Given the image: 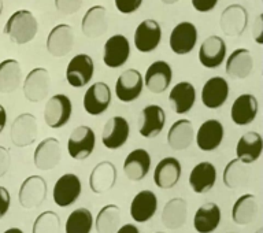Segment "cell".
Instances as JSON below:
<instances>
[{
  "mask_svg": "<svg viewBox=\"0 0 263 233\" xmlns=\"http://www.w3.org/2000/svg\"><path fill=\"white\" fill-rule=\"evenodd\" d=\"M61 232V218L57 213L47 210L33 222L32 233H59Z\"/></svg>",
  "mask_w": 263,
  "mask_h": 233,
  "instance_id": "41",
  "label": "cell"
},
{
  "mask_svg": "<svg viewBox=\"0 0 263 233\" xmlns=\"http://www.w3.org/2000/svg\"><path fill=\"white\" fill-rule=\"evenodd\" d=\"M144 78L139 70L127 69L119 74L115 82V96L119 102L132 103L141 96Z\"/></svg>",
  "mask_w": 263,
  "mask_h": 233,
  "instance_id": "8",
  "label": "cell"
},
{
  "mask_svg": "<svg viewBox=\"0 0 263 233\" xmlns=\"http://www.w3.org/2000/svg\"><path fill=\"white\" fill-rule=\"evenodd\" d=\"M22 84V67L15 59L0 62V94H12Z\"/></svg>",
  "mask_w": 263,
  "mask_h": 233,
  "instance_id": "37",
  "label": "cell"
},
{
  "mask_svg": "<svg viewBox=\"0 0 263 233\" xmlns=\"http://www.w3.org/2000/svg\"><path fill=\"white\" fill-rule=\"evenodd\" d=\"M229 98V84L225 78L215 76L209 78L201 89V103L210 110H217Z\"/></svg>",
  "mask_w": 263,
  "mask_h": 233,
  "instance_id": "22",
  "label": "cell"
},
{
  "mask_svg": "<svg viewBox=\"0 0 263 233\" xmlns=\"http://www.w3.org/2000/svg\"><path fill=\"white\" fill-rule=\"evenodd\" d=\"M252 32H254L255 41H256L258 44H263V15L262 14H259V15L256 16V21H255Z\"/></svg>",
  "mask_w": 263,
  "mask_h": 233,
  "instance_id": "47",
  "label": "cell"
},
{
  "mask_svg": "<svg viewBox=\"0 0 263 233\" xmlns=\"http://www.w3.org/2000/svg\"><path fill=\"white\" fill-rule=\"evenodd\" d=\"M74 47V30L67 24L53 26L47 37V51L53 58H63Z\"/></svg>",
  "mask_w": 263,
  "mask_h": 233,
  "instance_id": "18",
  "label": "cell"
},
{
  "mask_svg": "<svg viewBox=\"0 0 263 233\" xmlns=\"http://www.w3.org/2000/svg\"><path fill=\"white\" fill-rule=\"evenodd\" d=\"M258 199L252 193H246L234 202L232 207V220L240 226L250 225L258 216Z\"/></svg>",
  "mask_w": 263,
  "mask_h": 233,
  "instance_id": "36",
  "label": "cell"
},
{
  "mask_svg": "<svg viewBox=\"0 0 263 233\" xmlns=\"http://www.w3.org/2000/svg\"><path fill=\"white\" fill-rule=\"evenodd\" d=\"M143 2L144 0H114L115 7L123 15H129L137 11L141 7Z\"/></svg>",
  "mask_w": 263,
  "mask_h": 233,
  "instance_id": "43",
  "label": "cell"
},
{
  "mask_svg": "<svg viewBox=\"0 0 263 233\" xmlns=\"http://www.w3.org/2000/svg\"><path fill=\"white\" fill-rule=\"evenodd\" d=\"M222 220V213L217 203H205L196 210L193 216V228L197 233H213Z\"/></svg>",
  "mask_w": 263,
  "mask_h": 233,
  "instance_id": "34",
  "label": "cell"
},
{
  "mask_svg": "<svg viewBox=\"0 0 263 233\" xmlns=\"http://www.w3.org/2000/svg\"><path fill=\"white\" fill-rule=\"evenodd\" d=\"M226 74L233 80H246L254 71V58L250 49L237 48L226 59Z\"/></svg>",
  "mask_w": 263,
  "mask_h": 233,
  "instance_id": "27",
  "label": "cell"
},
{
  "mask_svg": "<svg viewBox=\"0 0 263 233\" xmlns=\"http://www.w3.org/2000/svg\"><path fill=\"white\" fill-rule=\"evenodd\" d=\"M112 94H111L110 86L106 82L99 81L95 82L85 91L84 94V110L92 117L104 114L107 109L111 106Z\"/></svg>",
  "mask_w": 263,
  "mask_h": 233,
  "instance_id": "11",
  "label": "cell"
},
{
  "mask_svg": "<svg viewBox=\"0 0 263 233\" xmlns=\"http://www.w3.org/2000/svg\"><path fill=\"white\" fill-rule=\"evenodd\" d=\"M228 233H234V232H228Z\"/></svg>",
  "mask_w": 263,
  "mask_h": 233,
  "instance_id": "55",
  "label": "cell"
},
{
  "mask_svg": "<svg viewBox=\"0 0 263 233\" xmlns=\"http://www.w3.org/2000/svg\"><path fill=\"white\" fill-rule=\"evenodd\" d=\"M25 98L30 103L43 102L51 89V76L45 67H34L25 77L24 85Z\"/></svg>",
  "mask_w": 263,
  "mask_h": 233,
  "instance_id": "6",
  "label": "cell"
},
{
  "mask_svg": "<svg viewBox=\"0 0 263 233\" xmlns=\"http://www.w3.org/2000/svg\"><path fill=\"white\" fill-rule=\"evenodd\" d=\"M226 51L225 40L217 34H211L199 48V62L205 69H218L225 62Z\"/></svg>",
  "mask_w": 263,
  "mask_h": 233,
  "instance_id": "20",
  "label": "cell"
},
{
  "mask_svg": "<svg viewBox=\"0 0 263 233\" xmlns=\"http://www.w3.org/2000/svg\"><path fill=\"white\" fill-rule=\"evenodd\" d=\"M223 184L230 189L238 188L240 185H244L248 180V170L247 165L242 164L240 159H232L223 169L222 176Z\"/></svg>",
  "mask_w": 263,
  "mask_h": 233,
  "instance_id": "40",
  "label": "cell"
},
{
  "mask_svg": "<svg viewBox=\"0 0 263 233\" xmlns=\"http://www.w3.org/2000/svg\"><path fill=\"white\" fill-rule=\"evenodd\" d=\"M84 0H55V7L62 15H73L82 7Z\"/></svg>",
  "mask_w": 263,
  "mask_h": 233,
  "instance_id": "42",
  "label": "cell"
},
{
  "mask_svg": "<svg viewBox=\"0 0 263 233\" xmlns=\"http://www.w3.org/2000/svg\"><path fill=\"white\" fill-rule=\"evenodd\" d=\"M37 135H39L37 118L30 113H22L12 121L10 139L15 147H29L36 141Z\"/></svg>",
  "mask_w": 263,
  "mask_h": 233,
  "instance_id": "4",
  "label": "cell"
},
{
  "mask_svg": "<svg viewBox=\"0 0 263 233\" xmlns=\"http://www.w3.org/2000/svg\"><path fill=\"white\" fill-rule=\"evenodd\" d=\"M182 168L174 156H166L159 160L154 170V183L160 189H172L180 181Z\"/></svg>",
  "mask_w": 263,
  "mask_h": 233,
  "instance_id": "25",
  "label": "cell"
},
{
  "mask_svg": "<svg viewBox=\"0 0 263 233\" xmlns=\"http://www.w3.org/2000/svg\"><path fill=\"white\" fill-rule=\"evenodd\" d=\"M62 159V147L61 141L55 137H47L41 140L37 144L34 154H33V162L39 170L48 172L52 170L61 164Z\"/></svg>",
  "mask_w": 263,
  "mask_h": 233,
  "instance_id": "13",
  "label": "cell"
},
{
  "mask_svg": "<svg viewBox=\"0 0 263 233\" xmlns=\"http://www.w3.org/2000/svg\"><path fill=\"white\" fill-rule=\"evenodd\" d=\"M162 40V28L158 21H141L135 30V47L139 52L149 53L158 48Z\"/></svg>",
  "mask_w": 263,
  "mask_h": 233,
  "instance_id": "14",
  "label": "cell"
},
{
  "mask_svg": "<svg viewBox=\"0 0 263 233\" xmlns=\"http://www.w3.org/2000/svg\"><path fill=\"white\" fill-rule=\"evenodd\" d=\"M48 185L41 176H30L25 178L18 192V201L24 209L32 210L40 207L47 199Z\"/></svg>",
  "mask_w": 263,
  "mask_h": 233,
  "instance_id": "5",
  "label": "cell"
},
{
  "mask_svg": "<svg viewBox=\"0 0 263 233\" xmlns=\"http://www.w3.org/2000/svg\"><path fill=\"white\" fill-rule=\"evenodd\" d=\"M217 183V169L211 162H200L189 174V185L195 193H207Z\"/></svg>",
  "mask_w": 263,
  "mask_h": 233,
  "instance_id": "32",
  "label": "cell"
},
{
  "mask_svg": "<svg viewBox=\"0 0 263 233\" xmlns=\"http://www.w3.org/2000/svg\"><path fill=\"white\" fill-rule=\"evenodd\" d=\"M158 210V198L149 189L140 191L130 203V217L139 224L148 222Z\"/></svg>",
  "mask_w": 263,
  "mask_h": 233,
  "instance_id": "30",
  "label": "cell"
},
{
  "mask_svg": "<svg viewBox=\"0 0 263 233\" xmlns=\"http://www.w3.org/2000/svg\"><path fill=\"white\" fill-rule=\"evenodd\" d=\"M3 14V0H0V16Z\"/></svg>",
  "mask_w": 263,
  "mask_h": 233,
  "instance_id": "52",
  "label": "cell"
},
{
  "mask_svg": "<svg viewBox=\"0 0 263 233\" xmlns=\"http://www.w3.org/2000/svg\"><path fill=\"white\" fill-rule=\"evenodd\" d=\"M11 166V155L6 147L0 146V178L6 176V173L8 172V169Z\"/></svg>",
  "mask_w": 263,
  "mask_h": 233,
  "instance_id": "45",
  "label": "cell"
},
{
  "mask_svg": "<svg viewBox=\"0 0 263 233\" xmlns=\"http://www.w3.org/2000/svg\"><path fill=\"white\" fill-rule=\"evenodd\" d=\"M81 30L84 36L88 39H99L103 37L108 30V20L107 10L103 6H93L88 8L85 15L82 16Z\"/></svg>",
  "mask_w": 263,
  "mask_h": 233,
  "instance_id": "28",
  "label": "cell"
},
{
  "mask_svg": "<svg viewBox=\"0 0 263 233\" xmlns=\"http://www.w3.org/2000/svg\"><path fill=\"white\" fill-rule=\"evenodd\" d=\"M93 224L98 233H115L121 225V209L115 205H106L99 210Z\"/></svg>",
  "mask_w": 263,
  "mask_h": 233,
  "instance_id": "38",
  "label": "cell"
},
{
  "mask_svg": "<svg viewBox=\"0 0 263 233\" xmlns=\"http://www.w3.org/2000/svg\"><path fill=\"white\" fill-rule=\"evenodd\" d=\"M258 99L251 94H242L236 98L230 109V118L237 127H247L258 117Z\"/></svg>",
  "mask_w": 263,
  "mask_h": 233,
  "instance_id": "24",
  "label": "cell"
},
{
  "mask_svg": "<svg viewBox=\"0 0 263 233\" xmlns=\"http://www.w3.org/2000/svg\"><path fill=\"white\" fill-rule=\"evenodd\" d=\"M82 192V184L80 177L73 173H66L58 178L53 185L52 198L58 207H69L78 201Z\"/></svg>",
  "mask_w": 263,
  "mask_h": 233,
  "instance_id": "7",
  "label": "cell"
},
{
  "mask_svg": "<svg viewBox=\"0 0 263 233\" xmlns=\"http://www.w3.org/2000/svg\"><path fill=\"white\" fill-rule=\"evenodd\" d=\"M115 233H140L139 228L133 224H125V225L119 226Z\"/></svg>",
  "mask_w": 263,
  "mask_h": 233,
  "instance_id": "48",
  "label": "cell"
},
{
  "mask_svg": "<svg viewBox=\"0 0 263 233\" xmlns=\"http://www.w3.org/2000/svg\"><path fill=\"white\" fill-rule=\"evenodd\" d=\"M39 32V22L29 10H16L6 22L4 33L8 39L18 45L28 44Z\"/></svg>",
  "mask_w": 263,
  "mask_h": 233,
  "instance_id": "1",
  "label": "cell"
},
{
  "mask_svg": "<svg viewBox=\"0 0 263 233\" xmlns=\"http://www.w3.org/2000/svg\"><path fill=\"white\" fill-rule=\"evenodd\" d=\"M186 218H188V203L182 198H173L162 210V224L167 229H180L185 225Z\"/></svg>",
  "mask_w": 263,
  "mask_h": 233,
  "instance_id": "35",
  "label": "cell"
},
{
  "mask_svg": "<svg viewBox=\"0 0 263 233\" xmlns=\"http://www.w3.org/2000/svg\"><path fill=\"white\" fill-rule=\"evenodd\" d=\"M173 80V69L167 62L155 61L148 66L144 76V86L152 94H163Z\"/></svg>",
  "mask_w": 263,
  "mask_h": 233,
  "instance_id": "19",
  "label": "cell"
},
{
  "mask_svg": "<svg viewBox=\"0 0 263 233\" xmlns=\"http://www.w3.org/2000/svg\"><path fill=\"white\" fill-rule=\"evenodd\" d=\"M3 233H24V232H22L20 228H10V229L4 230Z\"/></svg>",
  "mask_w": 263,
  "mask_h": 233,
  "instance_id": "50",
  "label": "cell"
},
{
  "mask_svg": "<svg viewBox=\"0 0 263 233\" xmlns=\"http://www.w3.org/2000/svg\"><path fill=\"white\" fill-rule=\"evenodd\" d=\"M193 140H195V129L189 119H178L168 129L167 144L174 151H184L192 146Z\"/></svg>",
  "mask_w": 263,
  "mask_h": 233,
  "instance_id": "33",
  "label": "cell"
},
{
  "mask_svg": "<svg viewBox=\"0 0 263 233\" xmlns=\"http://www.w3.org/2000/svg\"><path fill=\"white\" fill-rule=\"evenodd\" d=\"M197 39H199V33L196 26L189 21H182L173 28L168 37V44L176 55H186L195 49Z\"/></svg>",
  "mask_w": 263,
  "mask_h": 233,
  "instance_id": "9",
  "label": "cell"
},
{
  "mask_svg": "<svg viewBox=\"0 0 263 233\" xmlns=\"http://www.w3.org/2000/svg\"><path fill=\"white\" fill-rule=\"evenodd\" d=\"M73 104L69 96L57 94L47 100L44 107V121L51 129H61L71 118Z\"/></svg>",
  "mask_w": 263,
  "mask_h": 233,
  "instance_id": "2",
  "label": "cell"
},
{
  "mask_svg": "<svg viewBox=\"0 0 263 233\" xmlns=\"http://www.w3.org/2000/svg\"><path fill=\"white\" fill-rule=\"evenodd\" d=\"M155 233H163V232H155Z\"/></svg>",
  "mask_w": 263,
  "mask_h": 233,
  "instance_id": "54",
  "label": "cell"
},
{
  "mask_svg": "<svg viewBox=\"0 0 263 233\" xmlns=\"http://www.w3.org/2000/svg\"><path fill=\"white\" fill-rule=\"evenodd\" d=\"M168 102L178 115L188 114L196 102V89L188 81H181L173 86L168 94Z\"/></svg>",
  "mask_w": 263,
  "mask_h": 233,
  "instance_id": "29",
  "label": "cell"
},
{
  "mask_svg": "<svg viewBox=\"0 0 263 233\" xmlns=\"http://www.w3.org/2000/svg\"><path fill=\"white\" fill-rule=\"evenodd\" d=\"M166 125V113L158 104H148L141 110L139 133L144 139H154L159 136Z\"/></svg>",
  "mask_w": 263,
  "mask_h": 233,
  "instance_id": "17",
  "label": "cell"
},
{
  "mask_svg": "<svg viewBox=\"0 0 263 233\" xmlns=\"http://www.w3.org/2000/svg\"><path fill=\"white\" fill-rule=\"evenodd\" d=\"M160 2H162L163 4H167V6H172V4L178 3L180 0H160Z\"/></svg>",
  "mask_w": 263,
  "mask_h": 233,
  "instance_id": "51",
  "label": "cell"
},
{
  "mask_svg": "<svg viewBox=\"0 0 263 233\" xmlns=\"http://www.w3.org/2000/svg\"><path fill=\"white\" fill-rule=\"evenodd\" d=\"M248 25V11L241 4H230L222 11L219 26L229 37L241 36Z\"/></svg>",
  "mask_w": 263,
  "mask_h": 233,
  "instance_id": "16",
  "label": "cell"
},
{
  "mask_svg": "<svg viewBox=\"0 0 263 233\" xmlns=\"http://www.w3.org/2000/svg\"><path fill=\"white\" fill-rule=\"evenodd\" d=\"M10 205H11V196H10L7 188L0 187V220L8 213Z\"/></svg>",
  "mask_w": 263,
  "mask_h": 233,
  "instance_id": "46",
  "label": "cell"
},
{
  "mask_svg": "<svg viewBox=\"0 0 263 233\" xmlns=\"http://www.w3.org/2000/svg\"><path fill=\"white\" fill-rule=\"evenodd\" d=\"M130 57V43L123 34H114L107 39L103 47V62L110 69L122 67Z\"/></svg>",
  "mask_w": 263,
  "mask_h": 233,
  "instance_id": "12",
  "label": "cell"
},
{
  "mask_svg": "<svg viewBox=\"0 0 263 233\" xmlns=\"http://www.w3.org/2000/svg\"><path fill=\"white\" fill-rule=\"evenodd\" d=\"M151 169V155L144 148H136L127 154L123 162V173L130 181H141Z\"/></svg>",
  "mask_w": 263,
  "mask_h": 233,
  "instance_id": "26",
  "label": "cell"
},
{
  "mask_svg": "<svg viewBox=\"0 0 263 233\" xmlns=\"http://www.w3.org/2000/svg\"><path fill=\"white\" fill-rule=\"evenodd\" d=\"M6 123H7V113H6V109H4V106H2V104H0V133L4 131Z\"/></svg>",
  "mask_w": 263,
  "mask_h": 233,
  "instance_id": "49",
  "label": "cell"
},
{
  "mask_svg": "<svg viewBox=\"0 0 263 233\" xmlns=\"http://www.w3.org/2000/svg\"><path fill=\"white\" fill-rule=\"evenodd\" d=\"M129 135H130V127L127 119L121 115H115L104 123L102 143L108 150H118L126 144Z\"/></svg>",
  "mask_w": 263,
  "mask_h": 233,
  "instance_id": "15",
  "label": "cell"
},
{
  "mask_svg": "<svg viewBox=\"0 0 263 233\" xmlns=\"http://www.w3.org/2000/svg\"><path fill=\"white\" fill-rule=\"evenodd\" d=\"M263 151V139L258 132H247L238 139L236 155L242 164L251 165L260 158Z\"/></svg>",
  "mask_w": 263,
  "mask_h": 233,
  "instance_id": "31",
  "label": "cell"
},
{
  "mask_svg": "<svg viewBox=\"0 0 263 233\" xmlns=\"http://www.w3.org/2000/svg\"><path fill=\"white\" fill-rule=\"evenodd\" d=\"M96 146V135L88 125L74 128L67 140V151L74 160H84L92 155Z\"/></svg>",
  "mask_w": 263,
  "mask_h": 233,
  "instance_id": "3",
  "label": "cell"
},
{
  "mask_svg": "<svg viewBox=\"0 0 263 233\" xmlns=\"http://www.w3.org/2000/svg\"><path fill=\"white\" fill-rule=\"evenodd\" d=\"M223 136H225V128L221 121L207 119L197 129L195 140H196L197 147L200 148L201 151L211 152L215 151L221 146L223 141Z\"/></svg>",
  "mask_w": 263,
  "mask_h": 233,
  "instance_id": "21",
  "label": "cell"
},
{
  "mask_svg": "<svg viewBox=\"0 0 263 233\" xmlns=\"http://www.w3.org/2000/svg\"><path fill=\"white\" fill-rule=\"evenodd\" d=\"M93 226V216L85 207L73 210L66 221V233H90Z\"/></svg>",
  "mask_w": 263,
  "mask_h": 233,
  "instance_id": "39",
  "label": "cell"
},
{
  "mask_svg": "<svg viewBox=\"0 0 263 233\" xmlns=\"http://www.w3.org/2000/svg\"><path fill=\"white\" fill-rule=\"evenodd\" d=\"M255 233H263V228H259V229L256 230V232H255Z\"/></svg>",
  "mask_w": 263,
  "mask_h": 233,
  "instance_id": "53",
  "label": "cell"
},
{
  "mask_svg": "<svg viewBox=\"0 0 263 233\" xmlns=\"http://www.w3.org/2000/svg\"><path fill=\"white\" fill-rule=\"evenodd\" d=\"M117 168L110 160H102L99 162L90 172L89 176V188L93 193L103 195L114 188L117 183Z\"/></svg>",
  "mask_w": 263,
  "mask_h": 233,
  "instance_id": "23",
  "label": "cell"
},
{
  "mask_svg": "<svg viewBox=\"0 0 263 233\" xmlns=\"http://www.w3.org/2000/svg\"><path fill=\"white\" fill-rule=\"evenodd\" d=\"M93 59L88 53H78L66 67V80L73 88H84L93 78Z\"/></svg>",
  "mask_w": 263,
  "mask_h": 233,
  "instance_id": "10",
  "label": "cell"
},
{
  "mask_svg": "<svg viewBox=\"0 0 263 233\" xmlns=\"http://www.w3.org/2000/svg\"><path fill=\"white\" fill-rule=\"evenodd\" d=\"M191 2L197 12H210L217 7L219 0H191Z\"/></svg>",
  "mask_w": 263,
  "mask_h": 233,
  "instance_id": "44",
  "label": "cell"
}]
</instances>
